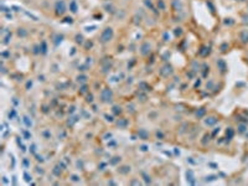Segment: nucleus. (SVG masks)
Here are the masks:
<instances>
[{"instance_id": "1", "label": "nucleus", "mask_w": 248, "mask_h": 186, "mask_svg": "<svg viewBox=\"0 0 248 186\" xmlns=\"http://www.w3.org/2000/svg\"><path fill=\"white\" fill-rule=\"evenodd\" d=\"M112 35H113L112 29H106V31H104V32H103V35H102V41H103V42L108 41V40L112 37Z\"/></svg>"}, {"instance_id": "2", "label": "nucleus", "mask_w": 248, "mask_h": 186, "mask_svg": "<svg viewBox=\"0 0 248 186\" xmlns=\"http://www.w3.org/2000/svg\"><path fill=\"white\" fill-rule=\"evenodd\" d=\"M216 122H217V119H215V118H210V120H209V119L206 120V124H207V125H213Z\"/></svg>"}, {"instance_id": "3", "label": "nucleus", "mask_w": 248, "mask_h": 186, "mask_svg": "<svg viewBox=\"0 0 248 186\" xmlns=\"http://www.w3.org/2000/svg\"><path fill=\"white\" fill-rule=\"evenodd\" d=\"M227 134H230V138H232L233 137V130L230 128V130H227Z\"/></svg>"}]
</instances>
